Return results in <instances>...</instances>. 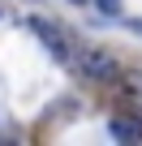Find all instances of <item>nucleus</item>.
Listing matches in <instances>:
<instances>
[{"label":"nucleus","mask_w":142,"mask_h":146,"mask_svg":"<svg viewBox=\"0 0 142 146\" xmlns=\"http://www.w3.org/2000/svg\"><path fill=\"white\" fill-rule=\"evenodd\" d=\"M30 30L39 35V43L56 56V60H69V56H73V52H69V39H65V30L60 26H52L47 17H30Z\"/></svg>","instance_id":"nucleus-2"},{"label":"nucleus","mask_w":142,"mask_h":146,"mask_svg":"<svg viewBox=\"0 0 142 146\" xmlns=\"http://www.w3.org/2000/svg\"><path fill=\"white\" fill-rule=\"evenodd\" d=\"M73 5H86V0H73Z\"/></svg>","instance_id":"nucleus-6"},{"label":"nucleus","mask_w":142,"mask_h":146,"mask_svg":"<svg viewBox=\"0 0 142 146\" xmlns=\"http://www.w3.org/2000/svg\"><path fill=\"white\" fill-rule=\"evenodd\" d=\"M95 5H99V13H108V17H116V13H121L116 0H95Z\"/></svg>","instance_id":"nucleus-4"},{"label":"nucleus","mask_w":142,"mask_h":146,"mask_svg":"<svg viewBox=\"0 0 142 146\" xmlns=\"http://www.w3.org/2000/svg\"><path fill=\"white\" fill-rule=\"evenodd\" d=\"M108 133L116 142H142V116H112L108 120Z\"/></svg>","instance_id":"nucleus-3"},{"label":"nucleus","mask_w":142,"mask_h":146,"mask_svg":"<svg viewBox=\"0 0 142 146\" xmlns=\"http://www.w3.org/2000/svg\"><path fill=\"white\" fill-rule=\"evenodd\" d=\"M133 30H138V35H142V22H133Z\"/></svg>","instance_id":"nucleus-5"},{"label":"nucleus","mask_w":142,"mask_h":146,"mask_svg":"<svg viewBox=\"0 0 142 146\" xmlns=\"http://www.w3.org/2000/svg\"><path fill=\"white\" fill-rule=\"evenodd\" d=\"M69 60H73L78 73L91 78V82H112V78H116V60H112L103 47H95V43H78Z\"/></svg>","instance_id":"nucleus-1"}]
</instances>
